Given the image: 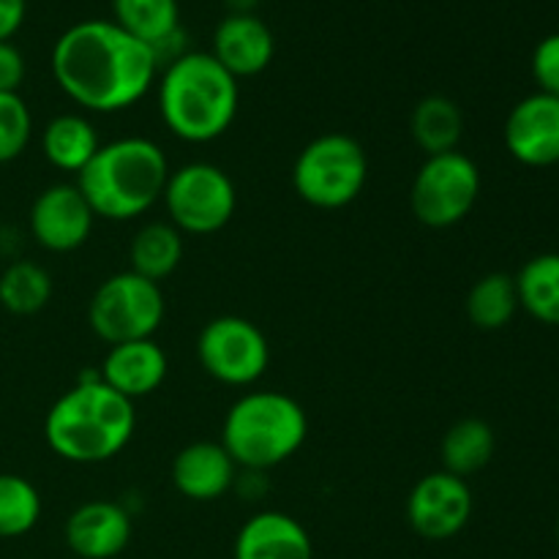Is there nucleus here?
Returning a JSON list of instances; mask_svg holds the SVG:
<instances>
[{"label":"nucleus","instance_id":"5701e85b","mask_svg":"<svg viewBox=\"0 0 559 559\" xmlns=\"http://www.w3.org/2000/svg\"><path fill=\"white\" fill-rule=\"evenodd\" d=\"M129 271L151 278V282H164L178 271L183 260V233L169 222H151L134 235L129 246Z\"/></svg>","mask_w":559,"mask_h":559},{"label":"nucleus","instance_id":"412c9836","mask_svg":"<svg viewBox=\"0 0 559 559\" xmlns=\"http://www.w3.org/2000/svg\"><path fill=\"white\" fill-rule=\"evenodd\" d=\"M413 140L426 156L456 151L464 134V115L459 104L448 96H426L409 118Z\"/></svg>","mask_w":559,"mask_h":559},{"label":"nucleus","instance_id":"2f4dec72","mask_svg":"<svg viewBox=\"0 0 559 559\" xmlns=\"http://www.w3.org/2000/svg\"><path fill=\"white\" fill-rule=\"evenodd\" d=\"M224 5L229 9V14H254L260 0H224Z\"/></svg>","mask_w":559,"mask_h":559},{"label":"nucleus","instance_id":"a878e982","mask_svg":"<svg viewBox=\"0 0 559 559\" xmlns=\"http://www.w3.org/2000/svg\"><path fill=\"white\" fill-rule=\"evenodd\" d=\"M52 298V276L31 260H14L0 273V306L16 317L38 314Z\"/></svg>","mask_w":559,"mask_h":559},{"label":"nucleus","instance_id":"f3484780","mask_svg":"<svg viewBox=\"0 0 559 559\" xmlns=\"http://www.w3.org/2000/svg\"><path fill=\"white\" fill-rule=\"evenodd\" d=\"M167 353L156 344V338H140V342H126L109 347L104 358L102 380L112 388L115 393L136 402L142 396H151L167 380Z\"/></svg>","mask_w":559,"mask_h":559},{"label":"nucleus","instance_id":"6ab92c4d","mask_svg":"<svg viewBox=\"0 0 559 559\" xmlns=\"http://www.w3.org/2000/svg\"><path fill=\"white\" fill-rule=\"evenodd\" d=\"M102 147L96 129L85 115H55L41 131V151L47 162L60 173L80 175Z\"/></svg>","mask_w":559,"mask_h":559},{"label":"nucleus","instance_id":"cd10ccee","mask_svg":"<svg viewBox=\"0 0 559 559\" xmlns=\"http://www.w3.org/2000/svg\"><path fill=\"white\" fill-rule=\"evenodd\" d=\"M33 136V115L20 93H0V164L27 151Z\"/></svg>","mask_w":559,"mask_h":559},{"label":"nucleus","instance_id":"aec40b11","mask_svg":"<svg viewBox=\"0 0 559 559\" xmlns=\"http://www.w3.org/2000/svg\"><path fill=\"white\" fill-rule=\"evenodd\" d=\"M519 295V309L527 311L540 325L559 328V254L533 257L522 265V271L513 276Z\"/></svg>","mask_w":559,"mask_h":559},{"label":"nucleus","instance_id":"9d476101","mask_svg":"<svg viewBox=\"0 0 559 559\" xmlns=\"http://www.w3.org/2000/svg\"><path fill=\"white\" fill-rule=\"evenodd\" d=\"M197 358L222 385H254L271 364V347L260 328L246 317L224 314L207 322L197 338Z\"/></svg>","mask_w":559,"mask_h":559},{"label":"nucleus","instance_id":"bb28decb","mask_svg":"<svg viewBox=\"0 0 559 559\" xmlns=\"http://www.w3.org/2000/svg\"><path fill=\"white\" fill-rule=\"evenodd\" d=\"M41 519V495L27 478L0 473V538H22Z\"/></svg>","mask_w":559,"mask_h":559},{"label":"nucleus","instance_id":"7ed1b4c3","mask_svg":"<svg viewBox=\"0 0 559 559\" xmlns=\"http://www.w3.org/2000/svg\"><path fill=\"white\" fill-rule=\"evenodd\" d=\"M238 104V80L211 52L186 49L158 76V115L178 140H218L235 123Z\"/></svg>","mask_w":559,"mask_h":559},{"label":"nucleus","instance_id":"423d86ee","mask_svg":"<svg viewBox=\"0 0 559 559\" xmlns=\"http://www.w3.org/2000/svg\"><path fill=\"white\" fill-rule=\"evenodd\" d=\"M369 180V156L355 136L322 134L298 153L293 167V189L306 205L320 211L347 207L364 194Z\"/></svg>","mask_w":559,"mask_h":559},{"label":"nucleus","instance_id":"20e7f679","mask_svg":"<svg viewBox=\"0 0 559 559\" xmlns=\"http://www.w3.org/2000/svg\"><path fill=\"white\" fill-rule=\"evenodd\" d=\"M169 164L162 147L147 136H123L96 151L76 175V189L93 213L107 222H129L151 211L164 194Z\"/></svg>","mask_w":559,"mask_h":559},{"label":"nucleus","instance_id":"ddd939ff","mask_svg":"<svg viewBox=\"0 0 559 559\" xmlns=\"http://www.w3.org/2000/svg\"><path fill=\"white\" fill-rule=\"evenodd\" d=\"M506 147L524 167L559 164V98L533 93L511 109L506 120Z\"/></svg>","mask_w":559,"mask_h":559},{"label":"nucleus","instance_id":"b1692460","mask_svg":"<svg viewBox=\"0 0 559 559\" xmlns=\"http://www.w3.org/2000/svg\"><path fill=\"white\" fill-rule=\"evenodd\" d=\"M115 25L123 27L151 49L180 33L178 0H112Z\"/></svg>","mask_w":559,"mask_h":559},{"label":"nucleus","instance_id":"2eb2a0df","mask_svg":"<svg viewBox=\"0 0 559 559\" xmlns=\"http://www.w3.org/2000/svg\"><path fill=\"white\" fill-rule=\"evenodd\" d=\"M213 58L235 76H257L273 63L276 38L257 14H227L213 31Z\"/></svg>","mask_w":559,"mask_h":559},{"label":"nucleus","instance_id":"9b49d317","mask_svg":"<svg viewBox=\"0 0 559 559\" xmlns=\"http://www.w3.org/2000/svg\"><path fill=\"white\" fill-rule=\"evenodd\" d=\"M475 511L473 489L459 475L429 473L407 497V522L420 538L451 540L469 524Z\"/></svg>","mask_w":559,"mask_h":559},{"label":"nucleus","instance_id":"0eeeda50","mask_svg":"<svg viewBox=\"0 0 559 559\" xmlns=\"http://www.w3.org/2000/svg\"><path fill=\"white\" fill-rule=\"evenodd\" d=\"M87 320L109 347L153 338L164 320V293L156 282L134 271L115 273L93 293Z\"/></svg>","mask_w":559,"mask_h":559},{"label":"nucleus","instance_id":"7c9ffc66","mask_svg":"<svg viewBox=\"0 0 559 559\" xmlns=\"http://www.w3.org/2000/svg\"><path fill=\"white\" fill-rule=\"evenodd\" d=\"M27 14V0H0V41H11L20 33Z\"/></svg>","mask_w":559,"mask_h":559},{"label":"nucleus","instance_id":"473e14b6","mask_svg":"<svg viewBox=\"0 0 559 559\" xmlns=\"http://www.w3.org/2000/svg\"><path fill=\"white\" fill-rule=\"evenodd\" d=\"M557 540H559V519H557Z\"/></svg>","mask_w":559,"mask_h":559},{"label":"nucleus","instance_id":"dca6fc26","mask_svg":"<svg viewBox=\"0 0 559 559\" xmlns=\"http://www.w3.org/2000/svg\"><path fill=\"white\" fill-rule=\"evenodd\" d=\"M238 464L222 442H191L173 459V486L178 495L194 502H213L235 484Z\"/></svg>","mask_w":559,"mask_h":559},{"label":"nucleus","instance_id":"393cba45","mask_svg":"<svg viewBox=\"0 0 559 559\" xmlns=\"http://www.w3.org/2000/svg\"><path fill=\"white\" fill-rule=\"evenodd\" d=\"M464 309L478 331H500L519 311L516 282L508 273H486L473 284Z\"/></svg>","mask_w":559,"mask_h":559},{"label":"nucleus","instance_id":"6e6552de","mask_svg":"<svg viewBox=\"0 0 559 559\" xmlns=\"http://www.w3.org/2000/svg\"><path fill=\"white\" fill-rule=\"evenodd\" d=\"M162 200L169 224L186 235L218 233L238 211L233 178L211 162H191L169 173Z\"/></svg>","mask_w":559,"mask_h":559},{"label":"nucleus","instance_id":"4468645a","mask_svg":"<svg viewBox=\"0 0 559 559\" xmlns=\"http://www.w3.org/2000/svg\"><path fill=\"white\" fill-rule=\"evenodd\" d=\"M131 544V516L123 506L91 500L66 519V546L80 559H112Z\"/></svg>","mask_w":559,"mask_h":559},{"label":"nucleus","instance_id":"1a4fd4ad","mask_svg":"<svg viewBox=\"0 0 559 559\" xmlns=\"http://www.w3.org/2000/svg\"><path fill=\"white\" fill-rule=\"evenodd\" d=\"M480 197V169L464 153L426 156L409 189V211L431 229H448L473 213Z\"/></svg>","mask_w":559,"mask_h":559},{"label":"nucleus","instance_id":"f03ea898","mask_svg":"<svg viewBox=\"0 0 559 559\" xmlns=\"http://www.w3.org/2000/svg\"><path fill=\"white\" fill-rule=\"evenodd\" d=\"M134 429V402L115 393L98 371L80 377L44 418L49 451L71 464L109 462L129 445Z\"/></svg>","mask_w":559,"mask_h":559},{"label":"nucleus","instance_id":"f8f14e48","mask_svg":"<svg viewBox=\"0 0 559 559\" xmlns=\"http://www.w3.org/2000/svg\"><path fill=\"white\" fill-rule=\"evenodd\" d=\"M93 222H96V213L87 205L76 183L47 186L33 200L31 216H27L33 240L55 254L80 249L91 238Z\"/></svg>","mask_w":559,"mask_h":559},{"label":"nucleus","instance_id":"a211bd4d","mask_svg":"<svg viewBox=\"0 0 559 559\" xmlns=\"http://www.w3.org/2000/svg\"><path fill=\"white\" fill-rule=\"evenodd\" d=\"M233 559H314V546L298 519L262 511L238 530Z\"/></svg>","mask_w":559,"mask_h":559},{"label":"nucleus","instance_id":"39448f33","mask_svg":"<svg viewBox=\"0 0 559 559\" xmlns=\"http://www.w3.org/2000/svg\"><path fill=\"white\" fill-rule=\"evenodd\" d=\"M309 437L300 402L278 391H254L229 407L222 445L238 467L271 469L293 459Z\"/></svg>","mask_w":559,"mask_h":559},{"label":"nucleus","instance_id":"c85d7f7f","mask_svg":"<svg viewBox=\"0 0 559 559\" xmlns=\"http://www.w3.org/2000/svg\"><path fill=\"white\" fill-rule=\"evenodd\" d=\"M533 76L540 93L559 98V33L540 38L533 52Z\"/></svg>","mask_w":559,"mask_h":559},{"label":"nucleus","instance_id":"4be33fe9","mask_svg":"<svg viewBox=\"0 0 559 559\" xmlns=\"http://www.w3.org/2000/svg\"><path fill=\"white\" fill-rule=\"evenodd\" d=\"M497 448L495 429L480 418L456 420L445 431L440 445L442 469L467 480L469 475L480 473L491 462Z\"/></svg>","mask_w":559,"mask_h":559},{"label":"nucleus","instance_id":"c756f323","mask_svg":"<svg viewBox=\"0 0 559 559\" xmlns=\"http://www.w3.org/2000/svg\"><path fill=\"white\" fill-rule=\"evenodd\" d=\"M25 58L11 41H0V93H20L25 82Z\"/></svg>","mask_w":559,"mask_h":559},{"label":"nucleus","instance_id":"f257e3e1","mask_svg":"<svg viewBox=\"0 0 559 559\" xmlns=\"http://www.w3.org/2000/svg\"><path fill=\"white\" fill-rule=\"evenodd\" d=\"M49 69L71 102L104 115L142 102L162 71L156 52L112 20L66 27L49 55Z\"/></svg>","mask_w":559,"mask_h":559}]
</instances>
